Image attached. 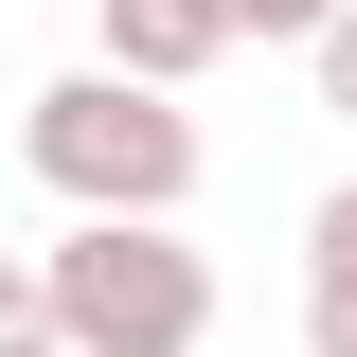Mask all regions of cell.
<instances>
[{"instance_id": "obj_1", "label": "cell", "mask_w": 357, "mask_h": 357, "mask_svg": "<svg viewBox=\"0 0 357 357\" xmlns=\"http://www.w3.org/2000/svg\"><path fill=\"white\" fill-rule=\"evenodd\" d=\"M54 286V357H197L215 340V250L178 215H72L36 250Z\"/></svg>"}, {"instance_id": "obj_2", "label": "cell", "mask_w": 357, "mask_h": 357, "mask_svg": "<svg viewBox=\"0 0 357 357\" xmlns=\"http://www.w3.org/2000/svg\"><path fill=\"white\" fill-rule=\"evenodd\" d=\"M18 161L72 197V215H197V107L178 89H126V72H54L18 107Z\"/></svg>"}, {"instance_id": "obj_3", "label": "cell", "mask_w": 357, "mask_h": 357, "mask_svg": "<svg viewBox=\"0 0 357 357\" xmlns=\"http://www.w3.org/2000/svg\"><path fill=\"white\" fill-rule=\"evenodd\" d=\"M215 0H89V72H126V89H197L215 72Z\"/></svg>"}, {"instance_id": "obj_4", "label": "cell", "mask_w": 357, "mask_h": 357, "mask_svg": "<svg viewBox=\"0 0 357 357\" xmlns=\"http://www.w3.org/2000/svg\"><path fill=\"white\" fill-rule=\"evenodd\" d=\"M304 357H357V178L304 215Z\"/></svg>"}, {"instance_id": "obj_5", "label": "cell", "mask_w": 357, "mask_h": 357, "mask_svg": "<svg viewBox=\"0 0 357 357\" xmlns=\"http://www.w3.org/2000/svg\"><path fill=\"white\" fill-rule=\"evenodd\" d=\"M0 357H54V286H36V250H0Z\"/></svg>"}, {"instance_id": "obj_6", "label": "cell", "mask_w": 357, "mask_h": 357, "mask_svg": "<svg viewBox=\"0 0 357 357\" xmlns=\"http://www.w3.org/2000/svg\"><path fill=\"white\" fill-rule=\"evenodd\" d=\"M321 18H340V0H215V36H268V54H304Z\"/></svg>"}, {"instance_id": "obj_7", "label": "cell", "mask_w": 357, "mask_h": 357, "mask_svg": "<svg viewBox=\"0 0 357 357\" xmlns=\"http://www.w3.org/2000/svg\"><path fill=\"white\" fill-rule=\"evenodd\" d=\"M304 72H321V107H340V126H357V0H340V18H321V36H304Z\"/></svg>"}]
</instances>
